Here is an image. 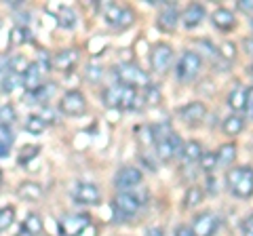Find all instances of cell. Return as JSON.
Instances as JSON below:
<instances>
[{"label":"cell","mask_w":253,"mask_h":236,"mask_svg":"<svg viewBox=\"0 0 253 236\" xmlns=\"http://www.w3.org/2000/svg\"><path fill=\"white\" fill-rule=\"evenodd\" d=\"M21 232L28 236H38L42 232V217L38 213L26 215V219H23V224H21Z\"/></svg>","instance_id":"obj_20"},{"label":"cell","mask_w":253,"mask_h":236,"mask_svg":"<svg viewBox=\"0 0 253 236\" xmlns=\"http://www.w3.org/2000/svg\"><path fill=\"white\" fill-rule=\"evenodd\" d=\"M116 78H118V84H125V86H148V76L144 70H139L131 64H123L116 68Z\"/></svg>","instance_id":"obj_4"},{"label":"cell","mask_w":253,"mask_h":236,"mask_svg":"<svg viewBox=\"0 0 253 236\" xmlns=\"http://www.w3.org/2000/svg\"><path fill=\"white\" fill-rule=\"evenodd\" d=\"M177 21H179V13H177V9H173L171 4L158 15V28L165 30V32H173Z\"/></svg>","instance_id":"obj_18"},{"label":"cell","mask_w":253,"mask_h":236,"mask_svg":"<svg viewBox=\"0 0 253 236\" xmlns=\"http://www.w3.org/2000/svg\"><path fill=\"white\" fill-rule=\"evenodd\" d=\"M215 154H217V164L228 167V164H232L234 158H236V146L234 144H224Z\"/></svg>","instance_id":"obj_25"},{"label":"cell","mask_w":253,"mask_h":236,"mask_svg":"<svg viewBox=\"0 0 253 236\" xmlns=\"http://www.w3.org/2000/svg\"><path fill=\"white\" fill-rule=\"evenodd\" d=\"M44 127H46V122L42 120L41 116L32 114V116L26 118V131L32 133V135H41V133L44 131Z\"/></svg>","instance_id":"obj_27"},{"label":"cell","mask_w":253,"mask_h":236,"mask_svg":"<svg viewBox=\"0 0 253 236\" xmlns=\"http://www.w3.org/2000/svg\"><path fill=\"white\" fill-rule=\"evenodd\" d=\"M55 19H57L59 28H66V30L76 26V13H74V9H70V6H59L57 13H55Z\"/></svg>","instance_id":"obj_23"},{"label":"cell","mask_w":253,"mask_h":236,"mask_svg":"<svg viewBox=\"0 0 253 236\" xmlns=\"http://www.w3.org/2000/svg\"><path fill=\"white\" fill-rule=\"evenodd\" d=\"M171 61H173V49H171V44H167V42L154 44L152 53H150V66H152L154 72L163 74L165 70H169Z\"/></svg>","instance_id":"obj_6"},{"label":"cell","mask_w":253,"mask_h":236,"mask_svg":"<svg viewBox=\"0 0 253 236\" xmlns=\"http://www.w3.org/2000/svg\"><path fill=\"white\" fill-rule=\"evenodd\" d=\"M0 184H2V171H0Z\"/></svg>","instance_id":"obj_50"},{"label":"cell","mask_w":253,"mask_h":236,"mask_svg":"<svg viewBox=\"0 0 253 236\" xmlns=\"http://www.w3.org/2000/svg\"><path fill=\"white\" fill-rule=\"evenodd\" d=\"M226 184L236 198H251L253 196V167H234L228 171Z\"/></svg>","instance_id":"obj_1"},{"label":"cell","mask_w":253,"mask_h":236,"mask_svg":"<svg viewBox=\"0 0 253 236\" xmlns=\"http://www.w3.org/2000/svg\"><path fill=\"white\" fill-rule=\"evenodd\" d=\"M17 86H21V76L9 70V74H6L2 80V89H4V93H11L13 89H17Z\"/></svg>","instance_id":"obj_33"},{"label":"cell","mask_w":253,"mask_h":236,"mask_svg":"<svg viewBox=\"0 0 253 236\" xmlns=\"http://www.w3.org/2000/svg\"><path fill=\"white\" fill-rule=\"evenodd\" d=\"M9 141H6V139H2V137H0V158H4V156L6 154H9Z\"/></svg>","instance_id":"obj_45"},{"label":"cell","mask_w":253,"mask_h":236,"mask_svg":"<svg viewBox=\"0 0 253 236\" xmlns=\"http://www.w3.org/2000/svg\"><path fill=\"white\" fill-rule=\"evenodd\" d=\"M144 104H148V106L161 104V89H158L156 84H148L144 89Z\"/></svg>","instance_id":"obj_30"},{"label":"cell","mask_w":253,"mask_h":236,"mask_svg":"<svg viewBox=\"0 0 253 236\" xmlns=\"http://www.w3.org/2000/svg\"><path fill=\"white\" fill-rule=\"evenodd\" d=\"M76 61H78V51H74V49H63V51H59L53 57L51 66L55 70H61V72H68V70H72L76 66Z\"/></svg>","instance_id":"obj_14"},{"label":"cell","mask_w":253,"mask_h":236,"mask_svg":"<svg viewBox=\"0 0 253 236\" xmlns=\"http://www.w3.org/2000/svg\"><path fill=\"white\" fill-rule=\"evenodd\" d=\"M146 236H165V232L161 230V228H150V230L146 232Z\"/></svg>","instance_id":"obj_47"},{"label":"cell","mask_w":253,"mask_h":236,"mask_svg":"<svg viewBox=\"0 0 253 236\" xmlns=\"http://www.w3.org/2000/svg\"><path fill=\"white\" fill-rule=\"evenodd\" d=\"M26 38H28V32H26V28H21V26H17V28H13L11 30V44L13 46H19V44H23L26 42Z\"/></svg>","instance_id":"obj_36"},{"label":"cell","mask_w":253,"mask_h":236,"mask_svg":"<svg viewBox=\"0 0 253 236\" xmlns=\"http://www.w3.org/2000/svg\"><path fill=\"white\" fill-rule=\"evenodd\" d=\"M251 30H253V19H251Z\"/></svg>","instance_id":"obj_51"},{"label":"cell","mask_w":253,"mask_h":236,"mask_svg":"<svg viewBox=\"0 0 253 236\" xmlns=\"http://www.w3.org/2000/svg\"><path fill=\"white\" fill-rule=\"evenodd\" d=\"M199 162H201L203 171H213V169L217 167V154L215 152H203Z\"/></svg>","instance_id":"obj_34"},{"label":"cell","mask_w":253,"mask_h":236,"mask_svg":"<svg viewBox=\"0 0 253 236\" xmlns=\"http://www.w3.org/2000/svg\"><path fill=\"white\" fill-rule=\"evenodd\" d=\"M55 86H57L55 82H46V84H42L41 89L34 93V97H36L38 104H46V101H49L55 95Z\"/></svg>","instance_id":"obj_31"},{"label":"cell","mask_w":253,"mask_h":236,"mask_svg":"<svg viewBox=\"0 0 253 236\" xmlns=\"http://www.w3.org/2000/svg\"><path fill=\"white\" fill-rule=\"evenodd\" d=\"M211 21H213V26L219 28V30H224V32H228V30H232L236 26V19H234L232 11L224 9V6H219V9L213 11Z\"/></svg>","instance_id":"obj_16"},{"label":"cell","mask_w":253,"mask_h":236,"mask_svg":"<svg viewBox=\"0 0 253 236\" xmlns=\"http://www.w3.org/2000/svg\"><path fill=\"white\" fill-rule=\"evenodd\" d=\"M205 114H207V108H205V104H201V101H190V104H186L179 110L181 120H186L188 124L203 120Z\"/></svg>","instance_id":"obj_13"},{"label":"cell","mask_w":253,"mask_h":236,"mask_svg":"<svg viewBox=\"0 0 253 236\" xmlns=\"http://www.w3.org/2000/svg\"><path fill=\"white\" fill-rule=\"evenodd\" d=\"M219 55H221V57H224V59H234L236 57V44L234 42H224V44H221L219 46Z\"/></svg>","instance_id":"obj_39"},{"label":"cell","mask_w":253,"mask_h":236,"mask_svg":"<svg viewBox=\"0 0 253 236\" xmlns=\"http://www.w3.org/2000/svg\"><path fill=\"white\" fill-rule=\"evenodd\" d=\"M133 21H135V13H133L131 9H123V13H121V19H118L116 28H118V30H125V28H129Z\"/></svg>","instance_id":"obj_38"},{"label":"cell","mask_w":253,"mask_h":236,"mask_svg":"<svg viewBox=\"0 0 253 236\" xmlns=\"http://www.w3.org/2000/svg\"><path fill=\"white\" fill-rule=\"evenodd\" d=\"M175 154H181V137L171 133L169 137H163L156 141V156L158 160L163 162H169Z\"/></svg>","instance_id":"obj_8"},{"label":"cell","mask_w":253,"mask_h":236,"mask_svg":"<svg viewBox=\"0 0 253 236\" xmlns=\"http://www.w3.org/2000/svg\"><path fill=\"white\" fill-rule=\"evenodd\" d=\"M175 236H194V234H192V228L190 226H177L175 228Z\"/></svg>","instance_id":"obj_44"},{"label":"cell","mask_w":253,"mask_h":236,"mask_svg":"<svg viewBox=\"0 0 253 236\" xmlns=\"http://www.w3.org/2000/svg\"><path fill=\"white\" fill-rule=\"evenodd\" d=\"M59 110L66 116H83L86 112V99L81 91H68L59 101Z\"/></svg>","instance_id":"obj_5"},{"label":"cell","mask_w":253,"mask_h":236,"mask_svg":"<svg viewBox=\"0 0 253 236\" xmlns=\"http://www.w3.org/2000/svg\"><path fill=\"white\" fill-rule=\"evenodd\" d=\"M247 106L253 108V86H251V89H247Z\"/></svg>","instance_id":"obj_49"},{"label":"cell","mask_w":253,"mask_h":236,"mask_svg":"<svg viewBox=\"0 0 253 236\" xmlns=\"http://www.w3.org/2000/svg\"><path fill=\"white\" fill-rule=\"evenodd\" d=\"M205 198V192L203 188L199 186H190L186 190V196H184V207H196V204H201Z\"/></svg>","instance_id":"obj_26"},{"label":"cell","mask_w":253,"mask_h":236,"mask_svg":"<svg viewBox=\"0 0 253 236\" xmlns=\"http://www.w3.org/2000/svg\"><path fill=\"white\" fill-rule=\"evenodd\" d=\"M123 93H125V84L110 86V89L104 91V104L108 108H121V104H123Z\"/></svg>","instance_id":"obj_21"},{"label":"cell","mask_w":253,"mask_h":236,"mask_svg":"<svg viewBox=\"0 0 253 236\" xmlns=\"http://www.w3.org/2000/svg\"><path fill=\"white\" fill-rule=\"evenodd\" d=\"M86 78L89 80H93V82H97L99 78H101V68H97V66H91V68H86Z\"/></svg>","instance_id":"obj_40"},{"label":"cell","mask_w":253,"mask_h":236,"mask_svg":"<svg viewBox=\"0 0 253 236\" xmlns=\"http://www.w3.org/2000/svg\"><path fill=\"white\" fill-rule=\"evenodd\" d=\"M203 19H205V6L203 4H190V6H186V11L181 13V21H184V26L188 30L196 28Z\"/></svg>","instance_id":"obj_15"},{"label":"cell","mask_w":253,"mask_h":236,"mask_svg":"<svg viewBox=\"0 0 253 236\" xmlns=\"http://www.w3.org/2000/svg\"><path fill=\"white\" fill-rule=\"evenodd\" d=\"M41 154V146H23L21 148V152H19V162L21 164H28L30 160H34L36 156Z\"/></svg>","instance_id":"obj_32"},{"label":"cell","mask_w":253,"mask_h":236,"mask_svg":"<svg viewBox=\"0 0 253 236\" xmlns=\"http://www.w3.org/2000/svg\"><path fill=\"white\" fill-rule=\"evenodd\" d=\"M72 198L81 204H97L101 200V192L95 184H76L72 190Z\"/></svg>","instance_id":"obj_11"},{"label":"cell","mask_w":253,"mask_h":236,"mask_svg":"<svg viewBox=\"0 0 253 236\" xmlns=\"http://www.w3.org/2000/svg\"><path fill=\"white\" fill-rule=\"evenodd\" d=\"M181 156H184V160L186 162H196V160H201V156H203V146L199 144V141H186L184 146H181Z\"/></svg>","instance_id":"obj_24"},{"label":"cell","mask_w":253,"mask_h":236,"mask_svg":"<svg viewBox=\"0 0 253 236\" xmlns=\"http://www.w3.org/2000/svg\"><path fill=\"white\" fill-rule=\"evenodd\" d=\"M15 222V207H2L0 209V232L9 230Z\"/></svg>","instance_id":"obj_29"},{"label":"cell","mask_w":253,"mask_h":236,"mask_svg":"<svg viewBox=\"0 0 253 236\" xmlns=\"http://www.w3.org/2000/svg\"><path fill=\"white\" fill-rule=\"evenodd\" d=\"M89 226H91V217L86 213H72L59 219L57 230L61 236H81Z\"/></svg>","instance_id":"obj_3"},{"label":"cell","mask_w":253,"mask_h":236,"mask_svg":"<svg viewBox=\"0 0 253 236\" xmlns=\"http://www.w3.org/2000/svg\"><path fill=\"white\" fill-rule=\"evenodd\" d=\"M221 129H224V133H226V135H230V137L239 135V133L245 129V118L241 114L228 116L226 120H224V124H221Z\"/></svg>","instance_id":"obj_22"},{"label":"cell","mask_w":253,"mask_h":236,"mask_svg":"<svg viewBox=\"0 0 253 236\" xmlns=\"http://www.w3.org/2000/svg\"><path fill=\"white\" fill-rule=\"evenodd\" d=\"M17 196L21 200H41L42 198V186L36 184V182H23L19 188H17Z\"/></svg>","instance_id":"obj_17"},{"label":"cell","mask_w":253,"mask_h":236,"mask_svg":"<svg viewBox=\"0 0 253 236\" xmlns=\"http://www.w3.org/2000/svg\"><path fill=\"white\" fill-rule=\"evenodd\" d=\"M6 66H9V59H6L4 55H0V72H2V70H6Z\"/></svg>","instance_id":"obj_48"},{"label":"cell","mask_w":253,"mask_h":236,"mask_svg":"<svg viewBox=\"0 0 253 236\" xmlns=\"http://www.w3.org/2000/svg\"><path fill=\"white\" fill-rule=\"evenodd\" d=\"M121 13H123V9H121V6H116V4H110L108 9H106V23H108V26H114V28H116L118 19H121Z\"/></svg>","instance_id":"obj_35"},{"label":"cell","mask_w":253,"mask_h":236,"mask_svg":"<svg viewBox=\"0 0 253 236\" xmlns=\"http://www.w3.org/2000/svg\"><path fill=\"white\" fill-rule=\"evenodd\" d=\"M217 217L209 213V211H205V213H199L194 217V222H192V234L194 236H213L217 230Z\"/></svg>","instance_id":"obj_10"},{"label":"cell","mask_w":253,"mask_h":236,"mask_svg":"<svg viewBox=\"0 0 253 236\" xmlns=\"http://www.w3.org/2000/svg\"><path fill=\"white\" fill-rule=\"evenodd\" d=\"M228 106H230L236 114L239 112H245L249 106H247V89H243V86H236L232 89V93L228 95Z\"/></svg>","instance_id":"obj_19"},{"label":"cell","mask_w":253,"mask_h":236,"mask_svg":"<svg viewBox=\"0 0 253 236\" xmlns=\"http://www.w3.org/2000/svg\"><path fill=\"white\" fill-rule=\"evenodd\" d=\"M236 6H239L243 13H253V0H239Z\"/></svg>","instance_id":"obj_43"},{"label":"cell","mask_w":253,"mask_h":236,"mask_svg":"<svg viewBox=\"0 0 253 236\" xmlns=\"http://www.w3.org/2000/svg\"><path fill=\"white\" fill-rule=\"evenodd\" d=\"M141 179H144V175H141L139 169H135V167H123L121 171L116 173L114 186H116L121 192H129V188L139 186Z\"/></svg>","instance_id":"obj_9"},{"label":"cell","mask_w":253,"mask_h":236,"mask_svg":"<svg viewBox=\"0 0 253 236\" xmlns=\"http://www.w3.org/2000/svg\"><path fill=\"white\" fill-rule=\"evenodd\" d=\"M15 108L13 106H2L0 108V124H4V127H9V124L15 120Z\"/></svg>","instance_id":"obj_37"},{"label":"cell","mask_w":253,"mask_h":236,"mask_svg":"<svg viewBox=\"0 0 253 236\" xmlns=\"http://www.w3.org/2000/svg\"><path fill=\"white\" fill-rule=\"evenodd\" d=\"M141 141H144V144H152V141H154L152 127H144V129H141Z\"/></svg>","instance_id":"obj_42"},{"label":"cell","mask_w":253,"mask_h":236,"mask_svg":"<svg viewBox=\"0 0 253 236\" xmlns=\"http://www.w3.org/2000/svg\"><path fill=\"white\" fill-rule=\"evenodd\" d=\"M243 236H253V213L243 222Z\"/></svg>","instance_id":"obj_41"},{"label":"cell","mask_w":253,"mask_h":236,"mask_svg":"<svg viewBox=\"0 0 253 236\" xmlns=\"http://www.w3.org/2000/svg\"><path fill=\"white\" fill-rule=\"evenodd\" d=\"M243 46H245V53H249V55H253V38H245V42H243Z\"/></svg>","instance_id":"obj_46"},{"label":"cell","mask_w":253,"mask_h":236,"mask_svg":"<svg viewBox=\"0 0 253 236\" xmlns=\"http://www.w3.org/2000/svg\"><path fill=\"white\" fill-rule=\"evenodd\" d=\"M28 68H30V64H28V59L23 57V55H15V57L9 59V70H11V72H15V74L23 76Z\"/></svg>","instance_id":"obj_28"},{"label":"cell","mask_w":253,"mask_h":236,"mask_svg":"<svg viewBox=\"0 0 253 236\" xmlns=\"http://www.w3.org/2000/svg\"><path fill=\"white\" fill-rule=\"evenodd\" d=\"M141 200L133 192H118L114 196V211L123 217H133L139 211Z\"/></svg>","instance_id":"obj_7"},{"label":"cell","mask_w":253,"mask_h":236,"mask_svg":"<svg viewBox=\"0 0 253 236\" xmlns=\"http://www.w3.org/2000/svg\"><path fill=\"white\" fill-rule=\"evenodd\" d=\"M21 86L30 93H36L42 86V70L38 68V64H30L26 74L21 76Z\"/></svg>","instance_id":"obj_12"},{"label":"cell","mask_w":253,"mask_h":236,"mask_svg":"<svg viewBox=\"0 0 253 236\" xmlns=\"http://www.w3.org/2000/svg\"><path fill=\"white\" fill-rule=\"evenodd\" d=\"M201 66H203V59H201L199 53L196 51H184V55H181L179 61H177L175 74H177L179 80L190 82V80H194L196 74H199Z\"/></svg>","instance_id":"obj_2"}]
</instances>
